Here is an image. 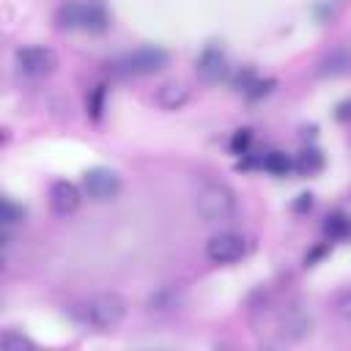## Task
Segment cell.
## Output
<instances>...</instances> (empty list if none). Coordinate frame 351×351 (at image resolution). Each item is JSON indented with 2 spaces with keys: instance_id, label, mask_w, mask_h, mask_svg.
<instances>
[{
  "instance_id": "2e32d148",
  "label": "cell",
  "mask_w": 351,
  "mask_h": 351,
  "mask_svg": "<svg viewBox=\"0 0 351 351\" xmlns=\"http://www.w3.org/2000/svg\"><path fill=\"white\" fill-rule=\"evenodd\" d=\"M85 110H88V118L90 121H101L104 110H107V85L104 82H96L88 96H85Z\"/></svg>"
},
{
  "instance_id": "5bb4252c",
  "label": "cell",
  "mask_w": 351,
  "mask_h": 351,
  "mask_svg": "<svg viewBox=\"0 0 351 351\" xmlns=\"http://www.w3.org/2000/svg\"><path fill=\"white\" fill-rule=\"evenodd\" d=\"M239 90L250 99V101H258V99H263V96H269L271 90H274V80H261V77H255L252 71H244V77H239Z\"/></svg>"
},
{
  "instance_id": "ba28073f",
  "label": "cell",
  "mask_w": 351,
  "mask_h": 351,
  "mask_svg": "<svg viewBox=\"0 0 351 351\" xmlns=\"http://www.w3.org/2000/svg\"><path fill=\"white\" fill-rule=\"evenodd\" d=\"M123 189V181L121 176L112 170V167H90L85 176H82V192L93 200V203H107V200H115Z\"/></svg>"
},
{
  "instance_id": "603a6c76",
  "label": "cell",
  "mask_w": 351,
  "mask_h": 351,
  "mask_svg": "<svg viewBox=\"0 0 351 351\" xmlns=\"http://www.w3.org/2000/svg\"><path fill=\"white\" fill-rule=\"evenodd\" d=\"M326 252H329V241H321V244H315V247H313V250L304 255V266H315V263H318V261H321Z\"/></svg>"
},
{
  "instance_id": "52a82bcc",
  "label": "cell",
  "mask_w": 351,
  "mask_h": 351,
  "mask_svg": "<svg viewBox=\"0 0 351 351\" xmlns=\"http://www.w3.org/2000/svg\"><path fill=\"white\" fill-rule=\"evenodd\" d=\"M274 335L282 343H302L313 335V318L299 304H288L274 318Z\"/></svg>"
},
{
  "instance_id": "9a60e30c",
  "label": "cell",
  "mask_w": 351,
  "mask_h": 351,
  "mask_svg": "<svg viewBox=\"0 0 351 351\" xmlns=\"http://www.w3.org/2000/svg\"><path fill=\"white\" fill-rule=\"evenodd\" d=\"M261 170L280 178V176H288V173L296 170V167H293V159H291L288 154H282V151H269V154L261 156Z\"/></svg>"
},
{
  "instance_id": "6da1fadb",
  "label": "cell",
  "mask_w": 351,
  "mask_h": 351,
  "mask_svg": "<svg viewBox=\"0 0 351 351\" xmlns=\"http://www.w3.org/2000/svg\"><path fill=\"white\" fill-rule=\"evenodd\" d=\"M126 313H129L126 299L121 293H112V291L90 293V296L69 304V318L77 326L90 329V332H110V329L121 326Z\"/></svg>"
},
{
  "instance_id": "7c38bea8",
  "label": "cell",
  "mask_w": 351,
  "mask_h": 351,
  "mask_svg": "<svg viewBox=\"0 0 351 351\" xmlns=\"http://www.w3.org/2000/svg\"><path fill=\"white\" fill-rule=\"evenodd\" d=\"M318 77H329V80H335V77H346L348 71H351V49H346V47H335V49H329L321 60H318Z\"/></svg>"
},
{
  "instance_id": "7a4b0ae2",
  "label": "cell",
  "mask_w": 351,
  "mask_h": 351,
  "mask_svg": "<svg viewBox=\"0 0 351 351\" xmlns=\"http://www.w3.org/2000/svg\"><path fill=\"white\" fill-rule=\"evenodd\" d=\"M55 25L60 30H88V33H101L110 27V14L101 3L96 0H66L55 8L52 14Z\"/></svg>"
},
{
  "instance_id": "3957f363",
  "label": "cell",
  "mask_w": 351,
  "mask_h": 351,
  "mask_svg": "<svg viewBox=\"0 0 351 351\" xmlns=\"http://www.w3.org/2000/svg\"><path fill=\"white\" fill-rule=\"evenodd\" d=\"M195 211L203 222H228L239 211V197L228 184L208 181L195 195Z\"/></svg>"
},
{
  "instance_id": "30bf717a",
  "label": "cell",
  "mask_w": 351,
  "mask_h": 351,
  "mask_svg": "<svg viewBox=\"0 0 351 351\" xmlns=\"http://www.w3.org/2000/svg\"><path fill=\"white\" fill-rule=\"evenodd\" d=\"M154 104L159 107V110H167V112H173V110H181V107H186L189 104V99H192V90L184 85V82H162L156 90H154Z\"/></svg>"
},
{
  "instance_id": "8fae6325",
  "label": "cell",
  "mask_w": 351,
  "mask_h": 351,
  "mask_svg": "<svg viewBox=\"0 0 351 351\" xmlns=\"http://www.w3.org/2000/svg\"><path fill=\"white\" fill-rule=\"evenodd\" d=\"M181 302H184V293H181L176 285H162V288H156V291L145 299V307H148V313H154V315H167V313H176V310L181 307Z\"/></svg>"
},
{
  "instance_id": "9c48e42d",
  "label": "cell",
  "mask_w": 351,
  "mask_h": 351,
  "mask_svg": "<svg viewBox=\"0 0 351 351\" xmlns=\"http://www.w3.org/2000/svg\"><path fill=\"white\" fill-rule=\"evenodd\" d=\"M47 197H49V208H52V214H58V217H71V214L80 211L85 192H82L74 181L58 178V181H52Z\"/></svg>"
},
{
  "instance_id": "8992f818",
  "label": "cell",
  "mask_w": 351,
  "mask_h": 351,
  "mask_svg": "<svg viewBox=\"0 0 351 351\" xmlns=\"http://www.w3.org/2000/svg\"><path fill=\"white\" fill-rule=\"evenodd\" d=\"M250 250V241L241 236V233H233V230H222V233H214L208 241H206V258L217 266H228V263H236L247 255Z\"/></svg>"
},
{
  "instance_id": "7402d4cb",
  "label": "cell",
  "mask_w": 351,
  "mask_h": 351,
  "mask_svg": "<svg viewBox=\"0 0 351 351\" xmlns=\"http://www.w3.org/2000/svg\"><path fill=\"white\" fill-rule=\"evenodd\" d=\"M19 222H25V208L19 206V203H14V200H3V228L5 230H11L14 225H19Z\"/></svg>"
},
{
  "instance_id": "e0dca14e",
  "label": "cell",
  "mask_w": 351,
  "mask_h": 351,
  "mask_svg": "<svg viewBox=\"0 0 351 351\" xmlns=\"http://www.w3.org/2000/svg\"><path fill=\"white\" fill-rule=\"evenodd\" d=\"M324 233L332 239V241H343L351 236V217L343 214V211H335L324 219Z\"/></svg>"
},
{
  "instance_id": "277c9868",
  "label": "cell",
  "mask_w": 351,
  "mask_h": 351,
  "mask_svg": "<svg viewBox=\"0 0 351 351\" xmlns=\"http://www.w3.org/2000/svg\"><path fill=\"white\" fill-rule=\"evenodd\" d=\"M167 66H170V52L162 47H137L107 63V69L118 77H148Z\"/></svg>"
},
{
  "instance_id": "44dd1931",
  "label": "cell",
  "mask_w": 351,
  "mask_h": 351,
  "mask_svg": "<svg viewBox=\"0 0 351 351\" xmlns=\"http://www.w3.org/2000/svg\"><path fill=\"white\" fill-rule=\"evenodd\" d=\"M252 140H255L252 129H247V126H244V129H236V132H233V137H230V154H236V156L250 154Z\"/></svg>"
},
{
  "instance_id": "d6986e66",
  "label": "cell",
  "mask_w": 351,
  "mask_h": 351,
  "mask_svg": "<svg viewBox=\"0 0 351 351\" xmlns=\"http://www.w3.org/2000/svg\"><path fill=\"white\" fill-rule=\"evenodd\" d=\"M0 346H3V351H33L36 348L30 337H25V335H19L14 329H5L0 335Z\"/></svg>"
},
{
  "instance_id": "4fadbf2b",
  "label": "cell",
  "mask_w": 351,
  "mask_h": 351,
  "mask_svg": "<svg viewBox=\"0 0 351 351\" xmlns=\"http://www.w3.org/2000/svg\"><path fill=\"white\" fill-rule=\"evenodd\" d=\"M197 74L203 77V80H219L222 74H225V69H228V63H225V55H222V49H217V47H206L203 52H200V58H197Z\"/></svg>"
},
{
  "instance_id": "ac0fdd59",
  "label": "cell",
  "mask_w": 351,
  "mask_h": 351,
  "mask_svg": "<svg viewBox=\"0 0 351 351\" xmlns=\"http://www.w3.org/2000/svg\"><path fill=\"white\" fill-rule=\"evenodd\" d=\"M293 167L299 173H304V176H313V173H318L324 167V154L318 148H302L299 156L293 159Z\"/></svg>"
},
{
  "instance_id": "cb8c5ba5",
  "label": "cell",
  "mask_w": 351,
  "mask_h": 351,
  "mask_svg": "<svg viewBox=\"0 0 351 351\" xmlns=\"http://www.w3.org/2000/svg\"><path fill=\"white\" fill-rule=\"evenodd\" d=\"M291 208H293V211H310V208H313V195H310V192H302V195L291 203Z\"/></svg>"
},
{
  "instance_id": "ffe728a7",
  "label": "cell",
  "mask_w": 351,
  "mask_h": 351,
  "mask_svg": "<svg viewBox=\"0 0 351 351\" xmlns=\"http://www.w3.org/2000/svg\"><path fill=\"white\" fill-rule=\"evenodd\" d=\"M332 313H335V318H337L343 326H351V288L340 291V293L332 299Z\"/></svg>"
},
{
  "instance_id": "5b68a950",
  "label": "cell",
  "mask_w": 351,
  "mask_h": 351,
  "mask_svg": "<svg viewBox=\"0 0 351 351\" xmlns=\"http://www.w3.org/2000/svg\"><path fill=\"white\" fill-rule=\"evenodd\" d=\"M14 66L25 77H47L58 69V55L52 47L44 44H27L14 52Z\"/></svg>"
}]
</instances>
